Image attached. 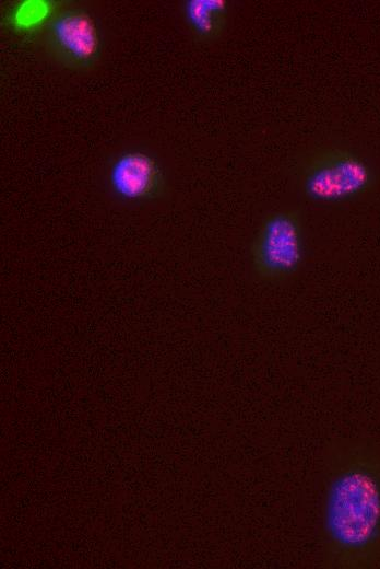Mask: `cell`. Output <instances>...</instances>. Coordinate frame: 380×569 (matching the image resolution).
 Returning <instances> with one entry per match:
<instances>
[{
    "instance_id": "1",
    "label": "cell",
    "mask_w": 380,
    "mask_h": 569,
    "mask_svg": "<svg viewBox=\"0 0 380 569\" xmlns=\"http://www.w3.org/2000/svg\"><path fill=\"white\" fill-rule=\"evenodd\" d=\"M321 566L380 567V450L365 439H337L324 456Z\"/></svg>"
},
{
    "instance_id": "4",
    "label": "cell",
    "mask_w": 380,
    "mask_h": 569,
    "mask_svg": "<svg viewBox=\"0 0 380 569\" xmlns=\"http://www.w3.org/2000/svg\"><path fill=\"white\" fill-rule=\"evenodd\" d=\"M43 43L52 59L76 71L93 68L103 47L94 18L84 7L70 1L49 23Z\"/></svg>"
},
{
    "instance_id": "6",
    "label": "cell",
    "mask_w": 380,
    "mask_h": 569,
    "mask_svg": "<svg viewBox=\"0 0 380 569\" xmlns=\"http://www.w3.org/2000/svg\"><path fill=\"white\" fill-rule=\"evenodd\" d=\"M64 0H14L1 9V25L21 43L43 37L54 16L68 3Z\"/></svg>"
},
{
    "instance_id": "5",
    "label": "cell",
    "mask_w": 380,
    "mask_h": 569,
    "mask_svg": "<svg viewBox=\"0 0 380 569\" xmlns=\"http://www.w3.org/2000/svg\"><path fill=\"white\" fill-rule=\"evenodd\" d=\"M109 184L116 196L128 201L155 200L167 189L162 166L143 151L120 154L111 164Z\"/></svg>"
},
{
    "instance_id": "7",
    "label": "cell",
    "mask_w": 380,
    "mask_h": 569,
    "mask_svg": "<svg viewBox=\"0 0 380 569\" xmlns=\"http://www.w3.org/2000/svg\"><path fill=\"white\" fill-rule=\"evenodd\" d=\"M183 14L193 38L199 43H210L218 38L228 14L226 0H187Z\"/></svg>"
},
{
    "instance_id": "3",
    "label": "cell",
    "mask_w": 380,
    "mask_h": 569,
    "mask_svg": "<svg viewBox=\"0 0 380 569\" xmlns=\"http://www.w3.org/2000/svg\"><path fill=\"white\" fill-rule=\"evenodd\" d=\"M250 255L254 272L264 281H278L295 274L304 255L300 212L289 209L266 216L252 241Z\"/></svg>"
},
{
    "instance_id": "2",
    "label": "cell",
    "mask_w": 380,
    "mask_h": 569,
    "mask_svg": "<svg viewBox=\"0 0 380 569\" xmlns=\"http://www.w3.org/2000/svg\"><path fill=\"white\" fill-rule=\"evenodd\" d=\"M305 195L317 201L340 202L369 191L376 182L371 167L357 154L337 148L323 149L301 171Z\"/></svg>"
}]
</instances>
